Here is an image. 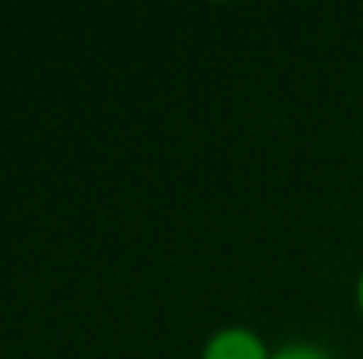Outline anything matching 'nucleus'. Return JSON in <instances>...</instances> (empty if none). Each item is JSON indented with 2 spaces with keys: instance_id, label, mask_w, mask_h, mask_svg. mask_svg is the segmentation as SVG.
I'll list each match as a JSON object with an SVG mask.
<instances>
[{
  "instance_id": "nucleus-1",
  "label": "nucleus",
  "mask_w": 363,
  "mask_h": 359,
  "mask_svg": "<svg viewBox=\"0 0 363 359\" xmlns=\"http://www.w3.org/2000/svg\"><path fill=\"white\" fill-rule=\"evenodd\" d=\"M201 359H272V353H268V346L257 331L230 324V328H219L205 342Z\"/></svg>"
},
{
  "instance_id": "nucleus-2",
  "label": "nucleus",
  "mask_w": 363,
  "mask_h": 359,
  "mask_svg": "<svg viewBox=\"0 0 363 359\" xmlns=\"http://www.w3.org/2000/svg\"><path fill=\"white\" fill-rule=\"evenodd\" d=\"M272 359H332L325 349H318V346H311V342H289V346H282V349H275Z\"/></svg>"
},
{
  "instance_id": "nucleus-3",
  "label": "nucleus",
  "mask_w": 363,
  "mask_h": 359,
  "mask_svg": "<svg viewBox=\"0 0 363 359\" xmlns=\"http://www.w3.org/2000/svg\"><path fill=\"white\" fill-rule=\"evenodd\" d=\"M357 307H360V314H363V271H360V278H357Z\"/></svg>"
}]
</instances>
